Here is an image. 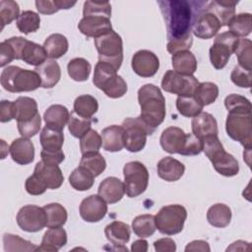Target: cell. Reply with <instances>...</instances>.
<instances>
[{"mask_svg": "<svg viewBox=\"0 0 252 252\" xmlns=\"http://www.w3.org/2000/svg\"><path fill=\"white\" fill-rule=\"evenodd\" d=\"M243 250H250V243L242 240H237L229 247L226 248V251H243Z\"/></svg>", "mask_w": 252, "mask_h": 252, "instance_id": "03108f58", "label": "cell"}, {"mask_svg": "<svg viewBox=\"0 0 252 252\" xmlns=\"http://www.w3.org/2000/svg\"><path fill=\"white\" fill-rule=\"evenodd\" d=\"M9 152L12 159L22 165L31 163L34 158V147L28 138L15 139L9 148Z\"/></svg>", "mask_w": 252, "mask_h": 252, "instance_id": "603a6c76", "label": "cell"}, {"mask_svg": "<svg viewBox=\"0 0 252 252\" xmlns=\"http://www.w3.org/2000/svg\"><path fill=\"white\" fill-rule=\"evenodd\" d=\"M84 17L87 16H102L109 18L111 17V5L109 2L99 1H86L83 9Z\"/></svg>", "mask_w": 252, "mask_h": 252, "instance_id": "db71d44e", "label": "cell"}, {"mask_svg": "<svg viewBox=\"0 0 252 252\" xmlns=\"http://www.w3.org/2000/svg\"><path fill=\"white\" fill-rule=\"evenodd\" d=\"M158 4L165 22L168 41L191 33L197 17L203 12L196 13L193 2L184 0H161Z\"/></svg>", "mask_w": 252, "mask_h": 252, "instance_id": "6da1fadb", "label": "cell"}, {"mask_svg": "<svg viewBox=\"0 0 252 252\" xmlns=\"http://www.w3.org/2000/svg\"><path fill=\"white\" fill-rule=\"evenodd\" d=\"M39 142L42 150L61 151L64 143L63 130L46 125L39 135Z\"/></svg>", "mask_w": 252, "mask_h": 252, "instance_id": "1f68e13d", "label": "cell"}, {"mask_svg": "<svg viewBox=\"0 0 252 252\" xmlns=\"http://www.w3.org/2000/svg\"><path fill=\"white\" fill-rule=\"evenodd\" d=\"M138 101L141 107L139 117L152 129L160 125L165 118V99L159 88L146 84L138 91Z\"/></svg>", "mask_w": 252, "mask_h": 252, "instance_id": "7a4b0ae2", "label": "cell"}, {"mask_svg": "<svg viewBox=\"0 0 252 252\" xmlns=\"http://www.w3.org/2000/svg\"><path fill=\"white\" fill-rule=\"evenodd\" d=\"M19 133L24 138H32L35 134H37L40 130L41 126V117L39 113L32 120L25 121V122H18L17 123Z\"/></svg>", "mask_w": 252, "mask_h": 252, "instance_id": "11a10c76", "label": "cell"}, {"mask_svg": "<svg viewBox=\"0 0 252 252\" xmlns=\"http://www.w3.org/2000/svg\"><path fill=\"white\" fill-rule=\"evenodd\" d=\"M1 86L10 93L32 92L41 87V80L35 71L18 66H8L0 76Z\"/></svg>", "mask_w": 252, "mask_h": 252, "instance_id": "277c9868", "label": "cell"}, {"mask_svg": "<svg viewBox=\"0 0 252 252\" xmlns=\"http://www.w3.org/2000/svg\"><path fill=\"white\" fill-rule=\"evenodd\" d=\"M76 1L66 0H36L35 6L37 11L43 15H51L58 12L61 9H70L76 5Z\"/></svg>", "mask_w": 252, "mask_h": 252, "instance_id": "7dc6e473", "label": "cell"}, {"mask_svg": "<svg viewBox=\"0 0 252 252\" xmlns=\"http://www.w3.org/2000/svg\"><path fill=\"white\" fill-rule=\"evenodd\" d=\"M158 175L168 182L179 180L185 171V166L172 157L162 158L157 164Z\"/></svg>", "mask_w": 252, "mask_h": 252, "instance_id": "cb8c5ba5", "label": "cell"}, {"mask_svg": "<svg viewBox=\"0 0 252 252\" xmlns=\"http://www.w3.org/2000/svg\"><path fill=\"white\" fill-rule=\"evenodd\" d=\"M186 219V209L178 204L164 206L155 216L157 228L160 233L166 235H173L181 232Z\"/></svg>", "mask_w": 252, "mask_h": 252, "instance_id": "52a82bcc", "label": "cell"}, {"mask_svg": "<svg viewBox=\"0 0 252 252\" xmlns=\"http://www.w3.org/2000/svg\"><path fill=\"white\" fill-rule=\"evenodd\" d=\"M97 192L106 203L115 204L119 202L125 194L124 182L117 177H107L100 182Z\"/></svg>", "mask_w": 252, "mask_h": 252, "instance_id": "7402d4cb", "label": "cell"}, {"mask_svg": "<svg viewBox=\"0 0 252 252\" xmlns=\"http://www.w3.org/2000/svg\"><path fill=\"white\" fill-rule=\"evenodd\" d=\"M33 173L46 185L48 189H57L64 181L63 173L58 165L49 164L42 160L36 163Z\"/></svg>", "mask_w": 252, "mask_h": 252, "instance_id": "ffe728a7", "label": "cell"}, {"mask_svg": "<svg viewBox=\"0 0 252 252\" xmlns=\"http://www.w3.org/2000/svg\"><path fill=\"white\" fill-rule=\"evenodd\" d=\"M123 128L118 125H111L104 128L101 132L102 148L111 153L119 152L124 148Z\"/></svg>", "mask_w": 252, "mask_h": 252, "instance_id": "f1b7e54d", "label": "cell"}, {"mask_svg": "<svg viewBox=\"0 0 252 252\" xmlns=\"http://www.w3.org/2000/svg\"><path fill=\"white\" fill-rule=\"evenodd\" d=\"M185 251H202V252H210L211 248L209 243L205 240H194L187 244L185 247Z\"/></svg>", "mask_w": 252, "mask_h": 252, "instance_id": "e7e4bbea", "label": "cell"}, {"mask_svg": "<svg viewBox=\"0 0 252 252\" xmlns=\"http://www.w3.org/2000/svg\"><path fill=\"white\" fill-rule=\"evenodd\" d=\"M225 131L232 140L239 142L246 150H251V113L228 112L225 121Z\"/></svg>", "mask_w": 252, "mask_h": 252, "instance_id": "9c48e42d", "label": "cell"}, {"mask_svg": "<svg viewBox=\"0 0 252 252\" xmlns=\"http://www.w3.org/2000/svg\"><path fill=\"white\" fill-rule=\"evenodd\" d=\"M234 53L237 56L238 65L244 69H252L251 58H252V42L247 38H239Z\"/></svg>", "mask_w": 252, "mask_h": 252, "instance_id": "c3c4849f", "label": "cell"}, {"mask_svg": "<svg viewBox=\"0 0 252 252\" xmlns=\"http://www.w3.org/2000/svg\"><path fill=\"white\" fill-rule=\"evenodd\" d=\"M132 229L141 238L152 236L157 230L155 216L146 214L136 217L132 220Z\"/></svg>", "mask_w": 252, "mask_h": 252, "instance_id": "74e56055", "label": "cell"}, {"mask_svg": "<svg viewBox=\"0 0 252 252\" xmlns=\"http://www.w3.org/2000/svg\"><path fill=\"white\" fill-rule=\"evenodd\" d=\"M121 126L124 132V147L131 153L142 151L146 146L147 136L155 132V130L149 127L139 116L124 119Z\"/></svg>", "mask_w": 252, "mask_h": 252, "instance_id": "ba28073f", "label": "cell"}, {"mask_svg": "<svg viewBox=\"0 0 252 252\" xmlns=\"http://www.w3.org/2000/svg\"><path fill=\"white\" fill-rule=\"evenodd\" d=\"M224 106L228 112L251 113V102L243 95L231 94L224 98Z\"/></svg>", "mask_w": 252, "mask_h": 252, "instance_id": "681fc988", "label": "cell"}, {"mask_svg": "<svg viewBox=\"0 0 252 252\" xmlns=\"http://www.w3.org/2000/svg\"><path fill=\"white\" fill-rule=\"evenodd\" d=\"M14 119L17 122H25L33 119L37 114V103L35 99L29 96H19L13 101Z\"/></svg>", "mask_w": 252, "mask_h": 252, "instance_id": "83f0119b", "label": "cell"}, {"mask_svg": "<svg viewBox=\"0 0 252 252\" xmlns=\"http://www.w3.org/2000/svg\"><path fill=\"white\" fill-rule=\"evenodd\" d=\"M34 71L39 75L41 87L44 89L53 88L61 78L60 66L53 59H47L41 65L35 67Z\"/></svg>", "mask_w": 252, "mask_h": 252, "instance_id": "484cf974", "label": "cell"}, {"mask_svg": "<svg viewBox=\"0 0 252 252\" xmlns=\"http://www.w3.org/2000/svg\"><path fill=\"white\" fill-rule=\"evenodd\" d=\"M125 193L134 198L144 193L149 184V171L140 161L127 162L123 167Z\"/></svg>", "mask_w": 252, "mask_h": 252, "instance_id": "30bf717a", "label": "cell"}, {"mask_svg": "<svg viewBox=\"0 0 252 252\" xmlns=\"http://www.w3.org/2000/svg\"><path fill=\"white\" fill-rule=\"evenodd\" d=\"M79 212L85 221L97 222L105 217L107 205L99 195H90L81 202Z\"/></svg>", "mask_w": 252, "mask_h": 252, "instance_id": "2e32d148", "label": "cell"}, {"mask_svg": "<svg viewBox=\"0 0 252 252\" xmlns=\"http://www.w3.org/2000/svg\"><path fill=\"white\" fill-rule=\"evenodd\" d=\"M92 126L91 119L83 118L77 115L74 111L71 112L70 118L68 121V129L70 133L76 138H82Z\"/></svg>", "mask_w": 252, "mask_h": 252, "instance_id": "f5cc1de1", "label": "cell"}, {"mask_svg": "<svg viewBox=\"0 0 252 252\" xmlns=\"http://www.w3.org/2000/svg\"><path fill=\"white\" fill-rule=\"evenodd\" d=\"M3 243L5 251H34L37 249L32 242L11 233L3 235Z\"/></svg>", "mask_w": 252, "mask_h": 252, "instance_id": "bcb514c9", "label": "cell"}, {"mask_svg": "<svg viewBox=\"0 0 252 252\" xmlns=\"http://www.w3.org/2000/svg\"><path fill=\"white\" fill-rule=\"evenodd\" d=\"M20 16V8L17 2L13 0H1L0 1V18H1V30L6 25H9L15 19Z\"/></svg>", "mask_w": 252, "mask_h": 252, "instance_id": "816d5d0a", "label": "cell"}, {"mask_svg": "<svg viewBox=\"0 0 252 252\" xmlns=\"http://www.w3.org/2000/svg\"><path fill=\"white\" fill-rule=\"evenodd\" d=\"M155 250L158 252H173L176 250V244L173 239L169 237H163L154 242Z\"/></svg>", "mask_w": 252, "mask_h": 252, "instance_id": "be15d7a7", "label": "cell"}, {"mask_svg": "<svg viewBox=\"0 0 252 252\" xmlns=\"http://www.w3.org/2000/svg\"><path fill=\"white\" fill-rule=\"evenodd\" d=\"M231 210L228 206L218 203L209 208L207 212V220L209 223L215 227H225L231 220Z\"/></svg>", "mask_w": 252, "mask_h": 252, "instance_id": "e575fe53", "label": "cell"}, {"mask_svg": "<svg viewBox=\"0 0 252 252\" xmlns=\"http://www.w3.org/2000/svg\"><path fill=\"white\" fill-rule=\"evenodd\" d=\"M229 32L235 36L244 37L250 34L252 31V22H251V14L249 13H241L235 15L230 22L228 23Z\"/></svg>", "mask_w": 252, "mask_h": 252, "instance_id": "b9f144b4", "label": "cell"}, {"mask_svg": "<svg viewBox=\"0 0 252 252\" xmlns=\"http://www.w3.org/2000/svg\"><path fill=\"white\" fill-rule=\"evenodd\" d=\"M104 234L107 240L111 242L114 246H116L115 250H123L119 247L123 246L129 241L131 229L127 223L119 220H114L105 226Z\"/></svg>", "mask_w": 252, "mask_h": 252, "instance_id": "d4e9b609", "label": "cell"}, {"mask_svg": "<svg viewBox=\"0 0 252 252\" xmlns=\"http://www.w3.org/2000/svg\"><path fill=\"white\" fill-rule=\"evenodd\" d=\"M67 243V233L62 226L51 227L45 231L40 246L36 250L56 252L60 250Z\"/></svg>", "mask_w": 252, "mask_h": 252, "instance_id": "4316f807", "label": "cell"}, {"mask_svg": "<svg viewBox=\"0 0 252 252\" xmlns=\"http://www.w3.org/2000/svg\"><path fill=\"white\" fill-rule=\"evenodd\" d=\"M40 157H41L42 161L49 163V164H55V165H58L59 163H61L65 158V155L62 152V150L61 151L42 150L40 153Z\"/></svg>", "mask_w": 252, "mask_h": 252, "instance_id": "91938a15", "label": "cell"}, {"mask_svg": "<svg viewBox=\"0 0 252 252\" xmlns=\"http://www.w3.org/2000/svg\"><path fill=\"white\" fill-rule=\"evenodd\" d=\"M221 25L219 19L211 12L203 11L196 19L192 32L193 34L202 39H209L215 36L220 30Z\"/></svg>", "mask_w": 252, "mask_h": 252, "instance_id": "d6986e66", "label": "cell"}, {"mask_svg": "<svg viewBox=\"0 0 252 252\" xmlns=\"http://www.w3.org/2000/svg\"><path fill=\"white\" fill-rule=\"evenodd\" d=\"M46 214V226L60 227L66 223L68 215L66 209L59 203L47 204L43 207Z\"/></svg>", "mask_w": 252, "mask_h": 252, "instance_id": "8d00e7d4", "label": "cell"}, {"mask_svg": "<svg viewBox=\"0 0 252 252\" xmlns=\"http://www.w3.org/2000/svg\"><path fill=\"white\" fill-rule=\"evenodd\" d=\"M21 229L27 232H37L46 226V214L43 208L35 205L22 207L16 217Z\"/></svg>", "mask_w": 252, "mask_h": 252, "instance_id": "5bb4252c", "label": "cell"}, {"mask_svg": "<svg viewBox=\"0 0 252 252\" xmlns=\"http://www.w3.org/2000/svg\"><path fill=\"white\" fill-rule=\"evenodd\" d=\"M14 59L16 58L13 47L6 40L2 41L0 43V67L6 66Z\"/></svg>", "mask_w": 252, "mask_h": 252, "instance_id": "94428289", "label": "cell"}, {"mask_svg": "<svg viewBox=\"0 0 252 252\" xmlns=\"http://www.w3.org/2000/svg\"><path fill=\"white\" fill-rule=\"evenodd\" d=\"M238 40L239 37L230 32H224L216 36L209 50L211 63L216 69L220 70L227 64L230 55L235 51Z\"/></svg>", "mask_w": 252, "mask_h": 252, "instance_id": "7c38bea8", "label": "cell"}, {"mask_svg": "<svg viewBox=\"0 0 252 252\" xmlns=\"http://www.w3.org/2000/svg\"><path fill=\"white\" fill-rule=\"evenodd\" d=\"M94 45L98 52V61L111 65L116 71L123 61V42L121 36L113 30L94 38Z\"/></svg>", "mask_w": 252, "mask_h": 252, "instance_id": "8992f818", "label": "cell"}, {"mask_svg": "<svg viewBox=\"0 0 252 252\" xmlns=\"http://www.w3.org/2000/svg\"><path fill=\"white\" fill-rule=\"evenodd\" d=\"M5 40L13 47L15 58L17 60H23L27 64L35 67L47 60V55L43 46L35 42L30 41L22 36H14Z\"/></svg>", "mask_w": 252, "mask_h": 252, "instance_id": "8fae6325", "label": "cell"}, {"mask_svg": "<svg viewBox=\"0 0 252 252\" xmlns=\"http://www.w3.org/2000/svg\"><path fill=\"white\" fill-rule=\"evenodd\" d=\"M230 79L234 85L240 88L249 89L251 87V71L242 68L241 66H235L230 74Z\"/></svg>", "mask_w": 252, "mask_h": 252, "instance_id": "9f6ffc18", "label": "cell"}, {"mask_svg": "<svg viewBox=\"0 0 252 252\" xmlns=\"http://www.w3.org/2000/svg\"><path fill=\"white\" fill-rule=\"evenodd\" d=\"M40 27V18L38 14L33 11H24L20 14L17 19V28L18 30L25 33L29 34L31 32H36Z\"/></svg>", "mask_w": 252, "mask_h": 252, "instance_id": "f6af8a7d", "label": "cell"}, {"mask_svg": "<svg viewBox=\"0 0 252 252\" xmlns=\"http://www.w3.org/2000/svg\"><path fill=\"white\" fill-rule=\"evenodd\" d=\"M25 188L26 191L31 195H41L46 191V189H48L46 185L34 173L27 178L25 182Z\"/></svg>", "mask_w": 252, "mask_h": 252, "instance_id": "680465c9", "label": "cell"}, {"mask_svg": "<svg viewBox=\"0 0 252 252\" xmlns=\"http://www.w3.org/2000/svg\"><path fill=\"white\" fill-rule=\"evenodd\" d=\"M203 152L220 175L231 177L238 173L239 164L237 159L225 152L218 136H209L203 140Z\"/></svg>", "mask_w": 252, "mask_h": 252, "instance_id": "3957f363", "label": "cell"}, {"mask_svg": "<svg viewBox=\"0 0 252 252\" xmlns=\"http://www.w3.org/2000/svg\"><path fill=\"white\" fill-rule=\"evenodd\" d=\"M97 100L91 94L79 95L74 101V112L86 119H91L97 111Z\"/></svg>", "mask_w": 252, "mask_h": 252, "instance_id": "d590c367", "label": "cell"}, {"mask_svg": "<svg viewBox=\"0 0 252 252\" xmlns=\"http://www.w3.org/2000/svg\"><path fill=\"white\" fill-rule=\"evenodd\" d=\"M191 127L192 133L202 141L209 136H218L219 134L217 120L208 112H201L193 117Z\"/></svg>", "mask_w": 252, "mask_h": 252, "instance_id": "44dd1931", "label": "cell"}, {"mask_svg": "<svg viewBox=\"0 0 252 252\" xmlns=\"http://www.w3.org/2000/svg\"><path fill=\"white\" fill-rule=\"evenodd\" d=\"M198 85L199 82L193 75L185 76L173 70L166 71L161 80L162 90L178 96L193 95Z\"/></svg>", "mask_w": 252, "mask_h": 252, "instance_id": "4fadbf2b", "label": "cell"}, {"mask_svg": "<svg viewBox=\"0 0 252 252\" xmlns=\"http://www.w3.org/2000/svg\"><path fill=\"white\" fill-rule=\"evenodd\" d=\"M193 95L203 106L209 105L218 98L219 87L212 82L199 83Z\"/></svg>", "mask_w": 252, "mask_h": 252, "instance_id": "7bdbcfd3", "label": "cell"}, {"mask_svg": "<svg viewBox=\"0 0 252 252\" xmlns=\"http://www.w3.org/2000/svg\"><path fill=\"white\" fill-rule=\"evenodd\" d=\"M171 64L173 71L185 76H192L197 70V59L190 50L172 54Z\"/></svg>", "mask_w": 252, "mask_h": 252, "instance_id": "f546056e", "label": "cell"}, {"mask_svg": "<svg viewBox=\"0 0 252 252\" xmlns=\"http://www.w3.org/2000/svg\"><path fill=\"white\" fill-rule=\"evenodd\" d=\"M93 83L111 98L123 96L128 90L126 82L121 76L117 75L116 70L102 61H98L94 67Z\"/></svg>", "mask_w": 252, "mask_h": 252, "instance_id": "5b68a950", "label": "cell"}, {"mask_svg": "<svg viewBox=\"0 0 252 252\" xmlns=\"http://www.w3.org/2000/svg\"><path fill=\"white\" fill-rule=\"evenodd\" d=\"M80 166L87 169L90 173L93 174L94 177H96L104 171L106 167V161L102 155L98 152L89 153L82 156Z\"/></svg>", "mask_w": 252, "mask_h": 252, "instance_id": "f35d334b", "label": "cell"}, {"mask_svg": "<svg viewBox=\"0 0 252 252\" xmlns=\"http://www.w3.org/2000/svg\"><path fill=\"white\" fill-rule=\"evenodd\" d=\"M131 251L133 252H147L148 251V242L145 239H138L134 241L131 245Z\"/></svg>", "mask_w": 252, "mask_h": 252, "instance_id": "003e7915", "label": "cell"}, {"mask_svg": "<svg viewBox=\"0 0 252 252\" xmlns=\"http://www.w3.org/2000/svg\"><path fill=\"white\" fill-rule=\"evenodd\" d=\"M70 118L68 108L62 104L50 105L43 114V119L46 125L63 130Z\"/></svg>", "mask_w": 252, "mask_h": 252, "instance_id": "d6a6232c", "label": "cell"}, {"mask_svg": "<svg viewBox=\"0 0 252 252\" xmlns=\"http://www.w3.org/2000/svg\"><path fill=\"white\" fill-rule=\"evenodd\" d=\"M79 31L88 37H98L112 31L109 18L102 16L83 17L78 24Z\"/></svg>", "mask_w": 252, "mask_h": 252, "instance_id": "ac0fdd59", "label": "cell"}, {"mask_svg": "<svg viewBox=\"0 0 252 252\" xmlns=\"http://www.w3.org/2000/svg\"><path fill=\"white\" fill-rule=\"evenodd\" d=\"M187 137L188 133H185L181 128L170 126L162 131L159 138L160 146L169 154L182 155L187 142Z\"/></svg>", "mask_w": 252, "mask_h": 252, "instance_id": "e0dca14e", "label": "cell"}, {"mask_svg": "<svg viewBox=\"0 0 252 252\" xmlns=\"http://www.w3.org/2000/svg\"><path fill=\"white\" fill-rule=\"evenodd\" d=\"M12 119H14L13 101L2 100L0 104V121L5 123L11 121Z\"/></svg>", "mask_w": 252, "mask_h": 252, "instance_id": "6125c7cd", "label": "cell"}, {"mask_svg": "<svg viewBox=\"0 0 252 252\" xmlns=\"http://www.w3.org/2000/svg\"><path fill=\"white\" fill-rule=\"evenodd\" d=\"M68 74L74 81L84 82L90 77L92 66L88 60L85 58L77 57L71 59L67 65Z\"/></svg>", "mask_w": 252, "mask_h": 252, "instance_id": "ab89813d", "label": "cell"}, {"mask_svg": "<svg viewBox=\"0 0 252 252\" xmlns=\"http://www.w3.org/2000/svg\"><path fill=\"white\" fill-rule=\"evenodd\" d=\"M68 39L61 33H52L43 42L47 57L53 60L63 56L68 51Z\"/></svg>", "mask_w": 252, "mask_h": 252, "instance_id": "836d02e7", "label": "cell"}, {"mask_svg": "<svg viewBox=\"0 0 252 252\" xmlns=\"http://www.w3.org/2000/svg\"><path fill=\"white\" fill-rule=\"evenodd\" d=\"M101 146V136L95 130L90 129L82 138H80V148L82 155L98 152Z\"/></svg>", "mask_w": 252, "mask_h": 252, "instance_id": "f907efd6", "label": "cell"}, {"mask_svg": "<svg viewBox=\"0 0 252 252\" xmlns=\"http://www.w3.org/2000/svg\"><path fill=\"white\" fill-rule=\"evenodd\" d=\"M94 179V177L92 173L79 165L71 172L69 176V183L75 190L87 191L93 187Z\"/></svg>", "mask_w": 252, "mask_h": 252, "instance_id": "60d3db41", "label": "cell"}, {"mask_svg": "<svg viewBox=\"0 0 252 252\" xmlns=\"http://www.w3.org/2000/svg\"><path fill=\"white\" fill-rule=\"evenodd\" d=\"M238 2L235 1H218L214 0L208 3L205 11L213 13L220 22L221 27L227 26L230 20L235 16V6Z\"/></svg>", "mask_w": 252, "mask_h": 252, "instance_id": "4dcf8cb0", "label": "cell"}, {"mask_svg": "<svg viewBox=\"0 0 252 252\" xmlns=\"http://www.w3.org/2000/svg\"><path fill=\"white\" fill-rule=\"evenodd\" d=\"M203 107L194 95H181L176 99V108L185 117H195L202 112Z\"/></svg>", "mask_w": 252, "mask_h": 252, "instance_id": "ee69618b", "label": "cell"}, {"mask_svg": "<svg viewBox=\"0 0 252 252\" xmlns=\"http://www.w3.org/2000/svg\"><path fill=\"white\" fill-rule=\"evenodd\" d=\"M192 44H193L192 33H189V34H187V35H185L181 38L168 41L167 45H166V49L169 53L175 54V53L180 52V51L189 50L190 47L192 46Z\"/></svg>", "mask_w": 252, "mask_h": 252, "instance_id": "6f0895ef", "label": "cell"}, {"mask_svg": "<svg viewBox=\"0 0 252 252\" xmlns=\"http://www.w3.org/2000/svg\"><path fill=\"white\" fill-rule=\"evenodd\" d=\"M131 66L138 76L150 78L158 72L159 68V60L154 52L142 49L133 55Z\"/></svg>", "mask_w": 252, "mask_h": 252, "instance_id": "9a60e30c", "label": "cell"}]
</instances>
